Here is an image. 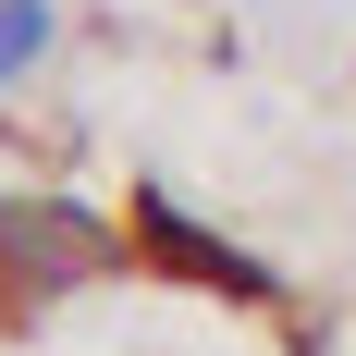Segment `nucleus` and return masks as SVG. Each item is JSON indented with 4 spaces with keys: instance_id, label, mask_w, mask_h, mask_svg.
I'll return each instance as SVG.
<instances>
[{
    "instance_id": "f257e3e1",
    "label": "nucleus",
    "mask_w": 356,
    "mask_h": 356,
    "mask_svg": "<svg viewBox=\"0 0 356 356\" xmlns=\"http://www.w3.org/2000/svg\"><path fill=\"white\" fill-rule=\"evenodd\" d=\"M111 234L99 209L74 197H0V295H62V283H99L111 270Z\"/></svg>"
},
{
    "instance_id": "f03ea898",
    "label": "nucleus",
    "mask_w": 356,
    "mask_h": 356,
    "mask_svg": "<svg viewBox=\"0 0 356 356\" xmlns=\"http://www.w3.org/2000/svg\"><path fill=\"white\" fill-rule=\"evenodd\" d=\"M136 258L147 270H172V283H209V295H246V307H270V258H246L234 246V234H209V221L184 209V197H160V184H147L136 197Z\"/></svg>"
},
{
    "instance_id": "7ed1b4c3",
    "label": "nucleus",
    "mask_w": 356,
    "mask_h": 356,
    "mask_svg": "<svg viewBox=\"0 0 356 356\" xmlns=\"http://www.w3.org/2000/svg\"><path fill=\"white\" fill-rule=\"evenodd\" d=\"M62 49V0H0V99Z\"/></svg>"
}]
</instances>
